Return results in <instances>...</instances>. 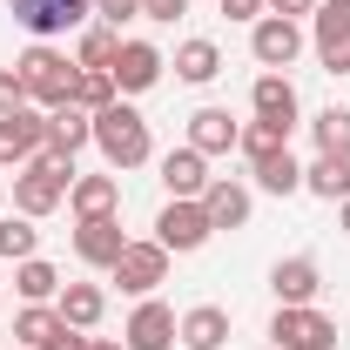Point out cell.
Wrapping results in <instances>:
<instances>
[{"instance_id": "6da1fadb", "label": "cell", "mask_w": 350, "mask_h": 350, "mask_svg": "<svg viewBox=\"0 0 350 350\" xmlns=\"http://www.w3.org/2000/svg\"><path fill=\"white\" fill-rule=\"evenodd\" d=\"M14 75H21V88H27V101H34L41 115H54V108L75 101V75H81V68H75L54 41H34L21 61H14Z\"/></svg>"}, {"instance_id": "7a4b0ae2", "label": "cell", "mask_w": 350, "mask_h": 350, "mask_svg": "<svg viewBox=\"0 0 350 350\" xmlns=\"http://www.w3.org/2000/svg\"><path fill=\"white\" fill-rule=\"evenodd\" d=\"M94 148H101V162H108V169H142V162L155 155L142 108H129V101H108V108L94 115Z\"/></svg>"}, {"instance_id": "3957f363", "label": "cell", "mask_w": 350, "mask_h": 350, "mask_svg": "<svg viewBox=\"0 0 350 350\" xmlns=\"http://www.w3.org/2000/svg\"><path fill=\"white\" fill-rule=\"evenodd\" d=\"M68 189H75V162H54V155H34V162H21V169H14V209H21V216H54V209H61V202H68Z\"/></svg>"}, {"instance_id": "277c9868", "label": "cell", "mask_w": 350, "mask_h": 350, "mask_svg": "<svg viewBox=\"0 0 350 350\" xmlns=\"http://www.w3.org/2000/svg\"><path fill=\"white\" fill-rule=\"evenodd\" d=\"M269 344L276 350H337V323H330L317 304H276Z\"/></svg>"}, {"instance_id": "5b68a950", "label": "cell", "mask_w": 350, "mask_h": 350, "mask_svg": "<svg viewBox=\"0 0 350 350\" xmlns=\"http://www.w3.org/2000/svg\"><path fill=\"white\" fill-rule=\"evenodd\" d=\"M209 236H216V222H209L202 202H162V216H155V243H162L169 256H196Z\"/></svg>"}, {"instance_id": "8992f818", "label": "cell", "mask_w": 350, "mask_h": 350, "mask_svg": "<svg viewBox=\"0 0 350 350\" xmlns=\"http://www.w3.org/2000/svg\"><path fill=\"white\" fill-rule=\"evenodd\" d=\"M94 0H14V27H27L34 41H54V34H75L88 27Z\"/></svg>"}, {"instance_id": "52a82bcc", "label": "cell", "mask_w": 350, "mask_h": 350, "mask_svg": "<svg viewBox=\"0 0 350 350\" xmlns=\"http://www.w3.org/2000/svg\"><path fill=\"white\" fill-rule=\"evenodd\" d=\"M250 54H256L262 75H283L297 54H304V21H283V14H262L250 27Z\"/></svg>"}, {"instance_id": "ba28073f", "label": "cell", "mask_w": 350, "mask_h": 350, "mask_svg": "<svg viewBox=\"0 0 350 350\" xmlns=\"http://www.w3.org/2000/svg\"><path fill=\"white\" fill-rule=\"evenodd\" d=\"M129 297H155L162 283H169V250L162 243H129L122 256H115V269H108Z\"/></svg>"}, {"instance_id": "9c48e42d", "label": "cell", "mask_w": 350, "mask_h": 350, "mask_svg": "<svg viewBox=\"0 0 350 350\" xmlns=\"http://www.w3.org/2000/svg\"><path fill=\"white\" fill-rule=\"evenodd\" d=\"M162 68H169V54H162L155 41H122V54H115L108 75H115L122 94H148V88L162 81Z\"/></svg>"}, {"instance_id": "30bf717a", "label": "cell", "mask_w": 350, "mask_h": 350, "mask_svg": "<svg viewBox=\"0 0 350 350\" xmlns=\"http://www.w3.org/2000/svg\"><path fill=\"white\" fill-rule=\"evenodd\" d=\"M41 148H47V115H41V108L0 115V169H7V162L21 169V162H34Z\"/></svg>"}, {"instance_id": "8fae6325", "label": "cell", "mask_w": 350, "mask_h": 350, "mask_svg": "<svg viewBox=\"0 0 350 350\" xmlns=\"http://www.w3.org/2000/svg\"><path fill=\"white\" fill-rule=\"evenodd\" d=\"M209 182H216V175H209V155H196L189 142L162 155V189H169V202H202Z\"/></svg>"}, {"instance_id": "7c38bea8", "label": "cell", "mask_w": 350, "mask_h": 350, "mask_svg": "<svg viewBox=\"0 0 350 350\" xmlns=\"http://www.w3.org/2000/svg\"><path fill=\"white\" fill-rule=\"evenodd\" d=\"M122 344L129 350H175V310L162 297H142L129 317V330H122Z\"/></svg>"}, {"instance_id": "4fadbf2b", "label": "cell", "mask_w": 350, "mask_h": 350, "mask_svg": "<svg viewBox=\"0 0 350 350\" xmlns=\"http://www.w3.org/2000/svg\"><path fill=\"white\" fill-rule=\"evenodd\" d=\"M250 108H256V122H276V129H297L304 122V101H297V81L290 75H256Z\"/></svg>"}, {"instance_id": "5bb4252c", "label": "cell", "mask_w": 350, "mask_h": 350, "mask_svg": "<svg viewBox=\"0 0 350 350\" xmlns=\"http://www.w3.org/2000/svg\"><path fill=\"white\" fill-rule=\"evenodd\" d=\"M129 250V236H122V216H94V222H75V256L88 269H115V256Z\"/></svg>"}, {"instance_id": "9a60e30c", "label": "cell", "mask_w": 350, "mask_h": 350, "mask_svg": "<svg viewBox=\"0 0 350 350\" xmlns=\"http://www.w3.org/2000/svg\"><path fill=\"white\" fill-rule=\"evenodd\" d=\"M175 344L182 350H222L229 344V310L222 304H196L175 317Z\"/></svg>"}, {"instance_id": "2e32d148", "label": "cell", "mask_w": 350, "mask_h": 350, "mask_svg": "<svg viewBox=\"0 0 350 350\" xmlns=\"http://www.w3.org/2000/svg\"><path fill=\"white\" fill-rule=\"evenodd\" d=\"M88 142H94V115H88V108L68 101V108L47 115V155H54V162H75Z\"/></svg>"}, {"instance_id": "e0dca14e", "label": "cell", "mask_w": 350, "mask_h": 350, "mask_svg": "<svg viewBox=\"0 0 350 350\" xmlns=\"http://www.w3.org/2000/svg\"><path fill=\"white\" fill-rule=\"evenodd\" d=\"M236 142H243V122H236L229 108H196V115H189V148H196V155H229Z\"/></svg>"}, {"instance_id": "ac0fdd59", "label": "cell", "mask_w": 350, "mask_h": 350, "mask_svg": "<svg viewBox=\"0 0 350 350\" xmlns=\"http://www.w3.org/2000/svg\"><path fill=\"white\" fill-rule=\"evenodd\" d=\"M269 290H276V304H317V290H323L317 256H283L269 269Z\"/></svg>"}, {"instance_id": "d6986e66", "label": "cell", "mask_w": 350, "mask_h": 350, "mask_svg": "<svg viewBox=\"0 0 350 350\" xmlns=\"http://www.w3.org/2000/svg\"><path fill=\"white\" fill-rule=\"evenodd\" d=\"M202 209H209V222H216V229H243V222H250V209H256V196H250L236 175H216V182L202 189Z\"/></svg>"}, {"instance_id": "ffe728a7", "label": "cell", "mask_w": 350, "mask_h": 350, "mask_svg": "<svg viewBox=\"0 0 350 350\" xmlns=\"http://www.w3.org/2000/svg\"><path fill=\"white\" fill-rule=\"evenodd\" d=\"M68 209H75V222L115 216V209H122V182H115V175H75V189H68Z\"/></svg>"}, {"instance_id": "44dd1931", "label": "cell", "mask_w": 350, "mask_h": 350, "mask_svg": "<svg viewBox=\"0 0 350 350\" xmlns=\"http://www.w3.org/2000/svg\"><path fill=\"white\" fill-rule=\"evenodd\" d=\"M54 310H61V323H75V330H94V323H101V310H108V290H101V283H61Z\"/></svg>"}, {"instance_id": "7402d4cb", "label": "cell", "mask_w": 350, "mask_h": 350, "mask_svg": "<svg viewBox=\"0 0 350 350\" xmlns=\"http://www.w3.org/2000/svg\"><path fill=\"white\" fill-rule=\"evenodd\" d=\"M216 75H222V47H216V41H202V34H196V41H182V47H175V81L209 88Z\"/></svg>"}, {"instance_id": "603a6c76", "label": "cell", "mask_w": 350, "mask_h": 350, "mask_svg": "<svg viewBox=\"0 0 350 350\" xmlns=\"http://www.w3.org/2000/svg\"><path fill=\"white\" fill-rule=\"evenodd\" d=\"M61 330H68V323H61V310H54V304H21V317H14V337H21L27 350H47Z\"/></svg>"}, {"instance_id": "cb8c5ba5", "label": "cell", "mask_w": 350, "mask_h": 350, "mask_svg": "<svg viewBox=\"0 0 350 350\" xmlns=\"http://www.w3.org/2000/svg\"><path fill=\"white\" fill-rule=\"evenodd\" d=\"M304 189L323 196V202H344L350 196V155H317V162L304 169Z\"/></svg>"}, {"instance_id": "d4e9b609", "label": "cell", "mask_w": 350, "mask_h": 350, "mask_svg": "<svg viewBox=\"0 0 350 350\" xmlns=\"http://www.w3.org/2000/svg\"><path fill=\"white\" fill-rule=\"evenodd\" d=\"M14 290H21V304H54L61 297V269L27 256V262H14Z\"/></svg>"}, {"instance_id": "484cf974", "label": "cell", "mask_w": 350, "mask_h": 350, "mask_svg": "<svg viewBox=\"0 0 350 350\" xmlns=\"http://www.w3.org/2000/svg\"><path fill=\"white\" fill-rule=\"evenodd\" d=\"M256 189H262V196H297V189H304V162H297L290 148L262 155V162H256Z\"/></svg>"}, {"instance_id": "4316f807", "label": "cell", "mask_w": 350, "mask_h": 350, "mask_svg": "<svg viewBox=\"0 0 350 350\" xmlns=\"http://www.w3.org/2000/svg\"><path fill=\"white\" fill-rule=\"evenodd\" d=\"M115 54H122V27H108V21L81 27V41H75V68H115Z\"/></svg>"}, {"instance_id": "83f0119b", "label": "cell", "mask_w": 350, "mask_h": 350, "mask_svg": "<svg viewBox=\"0 0 350 350\" xmlns=\"http://www.w3.org/2000/svg\"><path fill=\"white\" fill-rule=\"evenodd\" d=\"M310 135H317V155H350V108H317L310 115Z\"/></svg>"}, {"instance_id": "f1b7e54d", "label": "cell", "mask_w": 350, "mask_h": 350, "mask_svg": "<svg viewBox=\"0 0 350 350\" xmlns=\"http://www.w3.org/2000/svg\"><path fill=\"white\" fill-rule=\"evenodd\" d=\"M310 34H317V54H323V47H344L350 41V0H317Z\"/></svg>"}, {"instance_id": "f546056e", "label": "cell", "mask_w": 350, "mask_h": 350, "mask_svg": "<svg viewBox=\"0 0 350 350\" xmlns=\"http://www.w3.org/2000/svg\"><path fill=\"white\" fill-rule=\"evenodd\" d=\"M108 101H122V88H115V75H108V68H81V75H75V108H88V115H101Z\"/></svg>"}, {"instance_id": "4dcf8cb0", "label": "cell", "mask_w": 350, "mask_h": 350, "mask_svg": "<svg viewBox=\"0 0 350 350\" xmlns=\"http://www.w3.org/2000/svg\"><path fill=\"white\" fill-rule=\"evenodd\" d=\"M34 250H41V229H34V216L14 209V216L0 222V256H7V262H27Z\"/></svg>"}, {"instance_id": "1f68e13d", "label": "cell", "mask_w": 350, "mask_h": 350, "mask_svg": "<svg viewBox=\"0 0 350 350\" xmlns=\"http://www.w3.org/2000/svg\"><path fill=\"white\" fill-rule=\"evenodd\" d=\"M243 155H250V169H256L262 155H276V148H290V129H276V122H243V142H236Z\"/></svg>"}, {"instance_id": "d6a6232c", "label": "cell", "mask_w": 350, "mask_h": 350, "mask_svg": "<svg viewBox=\"0 0 350 350\" xmlns=\"http://www.w3.org/2000/svg\"><path fill=\"white\" fill-rule=\"evenodd\" d=\"M21 108H34V101H27V88H21L14 68H0V115H21Z\"/></svg>"}, {"instance_id": "836d02e7", "label": "cell", "mask_w": 350, "mask_h": 350, "mask_svg": "<svg viewBox=\"0 0 350 350\" xmlns=\"http://www.w3.org/2000/svg\"><path fill=\"white\" fill-rule=\"evenodd\" d=\"M94 14H101L108 27H122V21H135V14H142V0H94Z\"/></svg>"}, {"instance_id": "e575fe53", "label": "cell", "mask_w": 350, "mask_h": 350, "mask_svg": "<svg viewBox=\"0 0 350 350\" xmlns=\"http://www.w3.org/2000/svg\"><path fill=\"white\" fill-rule=\"evenodd\" d=\"M189 0H142V21H182Z\"/></svg>"}, {"instance_id": "d590c367", "label": "cell", "mask_w": 350, "mask_h": 350, "mask_svg": "<svg viewBox=\"0 0 350 350\" xmlns=\"http://www.w3.org/2000/svg\"><path fill=\"white\" fill-rule=\"evenodd\" d=\"M269 14H283V21H304V14H317V0H262Z\"/></svg>"}, {"instance_id": "8d00e7d4", "label": "cell", "mask_w": 350, "mask_h": 350, "mask_svg": "<svg viewBox=\"0 0 350 350\" xmlns=\"http://www.w3.org/2000/svg\"><path fill=\"white\" fill-rule=\"evenodd\" d=\"M222 14H229V21H250V27H256V21H262V0H222Z\"/></svg>"}, {"instance_id": "74e56055", "label": "cell", "mask_w": 350, "mask_h": 350, "mask_svg": "<svg viewBox=\"0 0 350 350\" xmlns=\"http://www.w3.org/2000/svg\"><path fill=\"white\" fill-rule=\"evenodd\" d=\"M323 68H330V75H350V41L344 47H323Z\"/></svg>"}, {"instance_id": "f35d334b", "label": "cell", "mask_w": 350, "mask_h": 350, "mask_svg": "<svg viewBox=\"0 0 350 350\" xmlns=\"http://www.w3.org/2000/svg\"><path fill=\"white\" fill-rule=\"evenodd\" d=\"M88 350H129L122 337H88Z\"/></svg>"}, {"instance_id": "ab89813d", "label": "cell", "mask_w": 350, "mask_h": 350, "mask_svg": "<svg viewBox=\"0 0 350 350\" xmlns=\"http://www.w3.org/2000/svg\"><path fill=\"white\" fill-rule=\"evenodd\" d=\"M344 236H350V196H344Z\"/></svg>"}, {"instance_id": "60d3db41", "label": "cell", "mask_w": 350, "mask_h": 350, "mask_svg": "<svg viewBox=\"0 0 350 350\" xmlns=\"http://www.w3.org/2000/svg\"><path fill=\"white\" fill-rule=\"evenodd\" d=\"M7 350H27V344H7Z\"/></svg>"}, {"instance_id": "b9f144b4", "label": "cell", "mask_w": 350, "mask_h": 350, "mask_svg": "<svg viewBox=\"0 0 350 350\" xmlns=\"http://www.w3.org/2000/svg\"><path fill=\"white\" fill-rule=\"evenodd\" d=\"M0 350H7V337H0Z\"/></svg>"}, {"instance_id": "7bdbcfd3", "label": "cell", "mask_w": 350, "mask_h": 350, "mask_svg": "<svg viewBox=\"0 0 350 350\" xmlns=\"http://www.w3.org/2000/svg\"><path fill=\"white\" fill-rule=\"evenodd\" d=\"M269 350H276V344H269Z\"/></svg>"}]
</instances>
